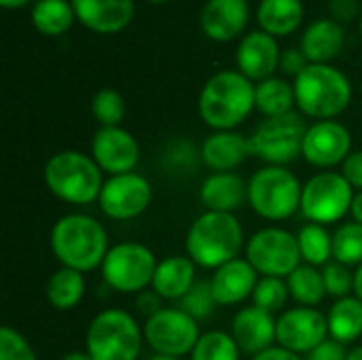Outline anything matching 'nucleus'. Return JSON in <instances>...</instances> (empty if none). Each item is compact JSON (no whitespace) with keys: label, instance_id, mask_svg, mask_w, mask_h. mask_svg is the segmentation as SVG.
Instances as JSON below:
<instances>
[{"label":"nucleus","instance_id":"27","mask_svg":"<svg viewBox=\"0 0 362 360\" xmlns=\"http://www.w3.org/2000/svg\"><path fill=\"white\" fill-rule=\"evenodd\" d=\"M329 335L339 344H352L362 335V301L358 297L337 299L327 316Z\"/></svg>","mask_w":362,"mask_h":360},{"label":"nucleus","instance_id":"31","mask_svg":"<svg viewBox=\"0 0 362 360\" xmlns=\"http://www.w3.org/2000/svg\"><path fill=\"white\" fill-rule=\"evenodd\" d=\"M286 284H288L291 297L303 308H316L327 297V286H325L322 272H318L314 265H308V263L299 265L288 276Z\"/></svg>","mask_w":362,"mask_h":360},{"label":"nucleus","instance_id":"6","mask_svg":"<svg viewBox=\"0 0 362 360\" xmlns=\"http://www.w3.org/2000/svg\"><path fill=\"white\" fill-rule=\"evenodd\" d=\"M144 331L132 314L104 310L87 327L85 346L93 360H138Z\"/></svg>","mask_w":362,"mask_h":360},{"label":"nucleus","instance_id":"18","mask_svg":"<svg viewBox=\"0 0 362 360\" xmlns=\"http://www.w3.org/2000/svg\"><path fill=\"white\" fill-rule=\"evenodd\" d=\"M248 19V0H208L199 13V28L210 40L229 42L244 32Z\"/></svg>","mask_w":362,"mask_h":360},{"label":"nucleus","instance_id":"25","mask_svg":"<svg viewBox=\"0 0 362 360\" xmlns=\"http://www.w3.org/2000/svg\"><path fill=\"white\" fill-rule=\"evenodd\" d=\"M195 263L189 257H168L157 263L151 289L165 301H180L195 284Z\"/></svg>","mask_w":362,"mask_h":360},{"label":"nucleus","instance_id":"32","mask_svg":"<svg viewBox=\"0 0 362 360\" xmlns=\"http://www.w3.org/2000/svg\"><path fill=\"white\" fill-rule=\"evenodd\" d=\"M297 242H299L301 259L308 265L314 267L327 265L329 259L333 257V236L325 229V225L310 223L301 227V231L297 233Z\"/></svg>","mask_w":362,"mask_h":360},{"label":"nucleus","instance_id":"15","mask_svg":"<svg viewBox=\"0 0 362 360\" xmlns=\"http://www.w3.org/2000/svg\"><path fill=\"white\" fill-rule=\"evenodd\" d=\"M352 153V136L339 121H316L308 127L303 140V157L308 163L329 170L348 159Z\"/></svg>","mask_w":362,"mask_h":360},{"label":"nucleus","instance_id":"28","mask_svg":"<svg viewBox=\"0 0 362 360\" xmlns=\"http://www.w3.org/2000/svg\"><path fill=\"white\" fill-rule=\"evenodd\" d=\"M45 295H47V301L55 310L59 312L74 310L85 297V278L76 269L62 267L49 278Z\"/></svg>","mask_w":362,"mask_h":360},{"label":"nucleus","instance_id":"13","mask_svg":"<svg viewBox=\"0 0 362 360\" xmlns=\"http://www.w3.org/2000/svg\"><path fill=\"white\" fill-rule=\"evenodd\" d=\"M153 199L151 182L136 174H119L110 176L100 193V208L112 221H132L140 216Z\"/></svg>","mask_w":362,"mask_h":360},{"label":"nucleus","instance_id":"30","mask_svg":"<svg viewBox=\"0 0 362 360\" xmlns=\"http://www.w3.org/2000/svg\"><path fill=\"white\" fill-rule=\"evenodd\" d=\"M30 17L34 28L45 36L66 34L76 19L70 0H38Z\"/></svg>","mask_w":362,"mask_h":360},{"label":"nucleus","instance_id":"2","mask_svg":"<svg viewBox=\"0 0 362 360\" xmlns=\"http://www.w3.org/2000/svg\"><path fill=\"white\" fill-rule=\"evenodd\" d=\"M51 250L62 267L85 274L102 267L110 248L102 223L87 214H66L51 229Z\"/></svg>","mask_w":362,"mask_h":360},{"label":"nucleus","instance_id":"8","mask_svg":"<svg viewBox=\"0 0 362 360\" xmlns=\"http://www.w3.org/2000/svg\"><path fill=\"white\" fill-rule=\"evenodd\" d=\"M305 121L299 112H288L282 117H267L257 125L250 140V151L269 166H286L303 155Z\"/></svg>","mask_w":362,"mask_h":360},{"label":"nucleus","instance_id":"47","mask_svg":"<svg viewBox=\"0 0 362 360\" xmlns=\"http://www.w3.org/2000/svg\"><path fill=\"white\" fill-rule=\"evenodd\" d=\"M354 293H356V297L362 301V265L356 269V274H354Z\"/></svg>","mask_w":362,"mask_h":360},{"label":"nucleus","instance_id":"49","mask_svg":"<svg viewBox=\"0 0 362 360\" xmlns=\"http://www.w3.org/2000/svg\"><path fill=\"white\" fill-rule=\"evenodd\" d=\"M59 360H93L87 352H70V354H66V356H62Z\"/></svg>","mask_w":362,"mask_h":360},{"label":"nucleus","instance_id":"3","mask_svg":"<svg viewBox=\"0 0 362 360\" xmlns=\"http://www.w3.org/2000/svg\"><path fill=\"white\" fill-rule=\"evenodd\" d=\"M244 229L233 214L204 212L187 233V257L206 269H218L240 257Z\"/></svg>","mask_w":362,"mask_h":360},{"label":"nucleus","instance_id":"36","mask_svg":"<svg viewBox=\"0 0 362 360\" xmlns=\"http://www.w3.org/2000/svg\"><path fill=\"white\" fill-rule=\"evenodd\" d=\"M91 112L100 127H119L125 117V100L117 89H100L93 95Z\"/></svg>","mask_w":362,"mask_h":360},{"label":"nucleus","instance_id":"40","mask_svg":"<svg viewBox=\"0 0 362 360\" xmlns=\"http://www.w3.org/2000/svg\"><path fill=\"white\" fill-rule=\"evenodd\" d=\"M329 13H331V19L344 25L362 15L361 2L358 0H329Z\"/></svg>","mask_w":362,"mask_h":360},{"label":"nucleus","instance_id":"21","mask_svg":"<svg viewBox=\"0 0 362 360\" xmlns=\"http://www.w3.org/2000/svg\"><path fill=\"white\" fill-rule=\"evenodd\" d=\"M257 269L248 263V259H233L223 267L214 269L210 278L212 291L218 306H238L244 299L252 297L257 289Z\"/></svg>","mask_w":362,"mask_h":360},{"label":"nucleus","instance_id":"7","mask_svg":"<svg viewBox=\"0 0 362 360\" xmlns=\"http://www.w3.org/2000/svg\"><path fill=\"white\" fill-rule=\"evenodd\" d=\"M303 187L282 166H265L248 182V204L265 221H286L301 210Z\"/></svg>","mask_w":362,"mask_h":360},{"label":"nucleus","instance_id":"29","mask_svg":"<svg viewBox=\"0 0 362 360\" xmlns=\"http://www.w3.org/2000/svg\"><path fill=\"white\" fill-rule=\"evenodd\" d=\"M255 104L257 108L267 117H282L293 112V106L297 104L295 87L278 76L265 79L257 83L255 87Z\"/></svg>","mask_w":362,"mask_h":360},{"label":"nucleus","instance_id":"48","mask_svg":"<svg viewBox=\"0 0 362 360\" xmlns=\"http://www.w3.org/2000/svg\"><path fill=\"white\" fill-rule=\"evenodd\" d=\"M30 0H0V4L4 8H19V6H25Z\"/></svg>","mask_w":362,"mask_h":360},{"label":"nucleus","instance_id":"50","mask_svg":"<svg viewBox=\"0 0 362 360\" xmlns=\"http://www.w3.org/2000/svg\"><path fill=\"white\" fill-rule=\"evenodd\" d=\"M348 360H362V346L358 348H354L350 354H348Z\"/></svg>","mask_w":362,"mask_h":360},{"label":"nucleus","instance_id":"23","mask_svg":"<svg viewBox=\"0 0 362 360\" xmlns=\"http://www.w3.org/2000/svg\"><path fill=\"white\" fill-rule=\"evenodd\" d=\"M199 197L208 212L233 214L248 202V185L233 172H216L202 182Z\"/></svg>","mask_w":362,"mask_h":360},{"label":"nucleus","instance_id":"37","mask_svg":"<svg viewBox=\"0 0 362 360\" xmlns=\"http://www.w3.org/2000/svg\"><path fill=\"white\" fill-rule=\"evenodd\" d=\"M288 295H291L288 284L282 278H261L252 293V301L257 308H261L269 314H276V312L284 310Z\"/></svg>","mask_w":362,"mask_h":360},{"label":"nucleus","instance_id":"24","mask_svg":"<svg viewBox=\"0 0 362 360\" xmlns=\"http://www.w3.org/2000/svg\"><path fill=\"white\" fill-rule=\"evenodd\" d=\"M344 25L331 17L312 21L301 36V51L310 64H329L344 49Z\"/></svg>","mask_w":362,"mask_h":360},{"label":"nucleus","instance_id":"53","mask_svg":"<svg viewBox=\"0 0 362 360\" xmlns=\"http://www.w3.org/2000/svg\"><path fill=\"white\" fill-rule=\"evenodd\" d=\"M361 38H362V15H361Z\"/></svg>","mask_w":362,"mask_h":360},{"label":"nucleus","instance_id":"26","mask_svg":"<svg viewBox=\"0 0 362 360\" xmlns=\"http://www.w3.org/2000/svg\"><path fill=\"white\" fill-rule=\"evenodd\" d=\"M305 17L301 0H261L257 8V21L263 32L272 36L293 34Z\"/></svg>","mask_w":362,"mask_h":360},{"label":"nucleus","instance_id":"5","mask_svg":"<svg viewBox=\"0 0 362 360\" xmlns=\"http://www.w3.org/2000/svg\"><path fill=\"white\" fill-rule=\"evenodd\" d=\"M45 185L62 202L85 206L100 199L104 180L93 157L81 151H59L45 163Z\"/></svg>","mask_w":362,"mask_h":360},{"label":"nucleus","instance_id":"22","mask_svg":"<svg viewBox=\"0 0 362 360\" xmlns=\"http://www.w3.org/2000/svg\"><path fill=\"white\" fill-rule=\"evenodd\" d=\"M252 155L250 151V140L238 132H214L210 134L199 151L202 161L216 174V172H231L238 166H242L248 157Z\"/></svg>","mask_w":362,"mask_h":360},{"label":"nucleus","instance_id":"41","mask_svg":"<svg viewBox=\"0 0 362 360\" xmlns=\"http://www.w3.org/2000/svg\"><path fill=\"white\" fill-rule=\"evenodd\" d=\"M308 66H310V62H308V57L303 55L301 49H286L280 55V70L284 74L293 76V79H297Z\"/></svg>","mask_w":362,"mask_h":360},{"label":"nucleus","instance_id":"14","mask_svg":"<svg viewBox=\"0 0 362 360\" xmlns=\"http://www.w3.org/2000/svg\"><path fill=\"white\" fill-rule=\"evenodd\" d=\"M329 323L322 312L316 308H291L282 312L276 325V342L278 346L295 352L310 354L322 342H327Z\"/></svg>","mask_w":362,"mask_h":360},{"label":"nucleus","instance_id":"46","mask_svg":"<svg viewBox=\"0 0 362 360\" xmlns=\"http://www.w3.org/2000/svg\"><path fill=\"white\" fill-rule=\"evenodd\" d=\"M350 214L354 216V221H356V223H361L362 225V191H358V193L354 195V202H352Z\"/></svg>","mask_w":362,"mask_h":360},{"label":"nucleus","instance_id":"11","mask_svg":"<svg viewBox=\"0 0 362 360\" xmlns=\"http://www.w3.org/2000/svg\"><path fill=\"white\" fill-rule=\"evenodd\" d=\"M246 259L263 278H288L301 265L297 236L280 227L261 229L248 240Z\"/></svg>","mask_w":362,"mask_h":360},{"label":"nucleus","instance_id":"45","mask_svg":"<svg viewBox=\"0 0 362 360\" xmlns=\"http://www.w3.org/2000/svg\"><path fill=\"white\" fill-rule=\"evenodd\" d=\"M252 360H303V359H301L299 354H295V352H291V350L282 348V346H274V348H269V350H265V352H261V354L252 356Z\"/></svg>","mask_w":362,"mask_h":360},{"label":"nucleus","instance_id":"35","mask_svg":"<svg viewBox=\"0 0 362 360\" xmlns=\"http://www.w3.org/2000/svg\"><path fill=\"white\" fill-rule=\"evenodd\" d=\"M216 297H214V291H212V282L210 280H197L191 291L178 301L176 308H180L185 314H189L193 320H208L212 314H214V308H216Z\"/></svg>","mask_w":362,"mask_h":360},{"label":"nucleus","instance_id":"39","mask_svg":"<svg viewBox=\"0 0 362 360\" xmlns=\"http://www.w3.org/2000/svg\"><path fill=\"white\" fill-rule=\"evenodd\" d=\"M0 360H36L30 342L11 327L0 329Z\"/></svg>","mask_w":362,"mask_h":360},{"label":"nucleus","instance_id":"20","mask_svg":"<svg viewBox=\"0 0 362 360\" xmlns=\"http://www.w3.org/2000/svg\"><path fill=\"white\" fill-rule=\"evenodd\" d=\"M76 19L98 34H117L125 30L136 13L134 0H70Z\"/></svg>","mask_w":362,"mask_h":360},{"label":"nucleus","instance_id":"12","mask_svg":"<svg viewBox=\"0 0 362 360\" xmlns=\"http://www.w3.org/2000/svg\"><path fill=\"white\" fill-rule=\"evenodd\" d=\"M199 327L180 308H163L159 314L146 318L144 342L163 356L180 359L191 354L199 342Z\"/></svg>","mask_w":362,"mask_h":360},{"label":"nucleus","instance_id":"34","mask_svg":"<svg viewBox=\"0 0 362 360\" xmlns=\"http://www.w3.org/2000/svg\"><path fill=\"white\" fill-rule=\"evenodd\" d=\"M191 360H240V348L231 333L208 331L193 348Z\"/></svg>","mask_w":362,"mask_h":360},{"label":"nucleus","instance_id":"4","mask_svg":"<svg viewBox=\"0 0 362 360\" xmlns=\"http://www.w3.org/2000/svg\"><path fill=\"white\" fill-rule=\"evenodd\" d=\"M301 115L333 121L352 102L350 79L331 64H310L293 83Z\"/></svg>","mask_w":362,"mask_h":360},{"label":"nucleus","instance_id":"52","mask_svg":"<svg viewBox=\"0 0 362 360\" xmlns=\"http://www.w3.org/2000/svg\"><path fill=\"white\" fill-rule=\"evenodd\" d=\"M148 2H153V4H163V2H170V0H148Z\"/></svg>","mask_w":362,"mask_h":360},{"label":"nucleus","instance_id":"9","mask_svg":"<svg viewBox=\"0 0 362 360\" xmlns=\"http://www.w3.org/2000/svg\"><path fill=\"white\" fill-rule=\"evenodd\" d=\"M157 259L153 250L138 242H121L112 246L102 263L104 282L123 293H142L153 284Z\"/></svg>","mask_w":362,"mask_h":360},{"label":"nucleus","instance_id":"44","mask_svg":"<svg viewBox=\"0 0 362 360\" xmlns=\"http://www.w3.org/2000/svg\"><path fill=\"white\" fill-rule=\"evenodd\" d=\"M136 303H138V310H140L146 318H151V316H155V314H159V312L163 310V299H161L153 289H146V291L138 293Z\"/></svg>","mask_w":362,"mask_h":360},{"label":"nucleus","instance_id":"38","mask_svg":"<svg viewBox=\"0 0 362 360\" xmlns=\"http://www.w3.org/2000/svg\"><path fill=\"white\" fill-rule=\"evenodd\" d=\"M322 278H325V286H327V295L335 297V299H344L350 297V293L354 291V274L348 265L337 263V261H329L322 267Z\"/></svg>","mask_w":362,"mask_h":360},{"label":"nucleus","instance_id":"43","mask_svg":"<svg viewBox=\"0 0 362 360\" xmlns=\"http://www.w3.org/2000/svg\"><path fill=\"white\" fill-rule=\"evenodd\" d=\"M341 174L352 189L362 191V151H352L348 155V159L341 163Z\"/></svg>","mask_w":362,"mask_h":360},{"label":"nucleus","instance_id":"10","mask_svg":"<svg viewBox=\"0 0 362 360\" xmlns=\"http://www.w3.org/2000/svg\"><path fill=\"white\" fill-rule=\"evenodd\" d=\"M354 189L339 172H320L312 176L301 195V212L310 223L331 225L341 221L354 202Z\"/></svg>","mask_w":362,"mask_h":360},{"label":"nucleus","instance_id":"16","mask_svg":"<svg viewBox=\"0 0 362 360\" xmlns=\"http://www.w3.org/2000/svg\"><path fill=\"white\" fill-rule=\"evenodd\" d=\"M91 157L100 170L108 172L110 176L129 174L140 161V144L121 125L100 127L91 140Z\"/></svg>","mask_w":362,"mask_h":360},{"label":"nucleus","instance_id":"42","mask_svg":"<svg viewBox=\"0 0 362 360\" xmlns=\"http://www.w3.org/2000/svg\"><path fill=\"white\" fill-rule=\"evenodd\" d=\"M348 354L350 352L346 350L344 344H339L335 339H327L318 348H314L305 360H348Z\"/></svg>","mask_w":362,"mask_h":360},{"label":"nucleus","instance_id":"17","mask_svg":"<svg viewBox=\"0 0 362 360\" xmlns=\"http://www.w3.org/2000/svg\"><path fill=\"white\" fill-rule=\"evenodd\" d=\"M280 55L282 51L276 42V36L263 30H255L240 40L235 64L246 79H250L252 83H261L265 79H272L274 72L280 68Z\"/></svg>","mask_w":362,"mask_h":360},{"label":"nucleus","instance_id":"1","mask_svg":"<svg viewBox=\"0 0 362 360\" xmlns=\"http://www.w3.org/2000/svg\"><path fill=\"white\" fill-rule=\"evenodd\" d=\"M255 83L240 70H221L210 76L199 93V117L216 132H231L248 119L255 104Z\"/></svg>","mask_w":362,"mask_h":360},{"label":"nucleus","instance_id":"33","mask_svg":"<svg viewBox=\"0 0 362 360\" xmlns=\"http://www.w3.org/2000/svg\"><path fill=\"white\" fill-rule=\"evenodd\" d=\"M333 259L348 267L362 265V225L352 221L339 225L333 233Z\"/></svg>","mask_w":362,"mask_h":360},{"label":"nucleus","instance_id":"51","mask_svg":"<svg viewBox=\"0 0 362 360\" xmlns=\"http://www.w3.org/2000/svg\"><path fill=\"white\" fill-rule=\"evenodd\" d=\"M151 360H178V359H174V356H163V354H155Z\"/></svg>","mask_w":362,"mask_h":360},{"label":"nucleus","instance_id":"19","mask_svg":"<svg viewBox=\"0 0 362 360\" xmlns=\"http://www.w3.org/2000/svg\"><path fill=\"white\" fill-rule=\"evenodd\" d=\"M276 325L278 320L274 314L250 306L235 314L231 323V337L235 339L240 352L257 356L269 348H274L276 342Z\"/></svg>","mask_w":362,"mask_h":360}]
</instances>
